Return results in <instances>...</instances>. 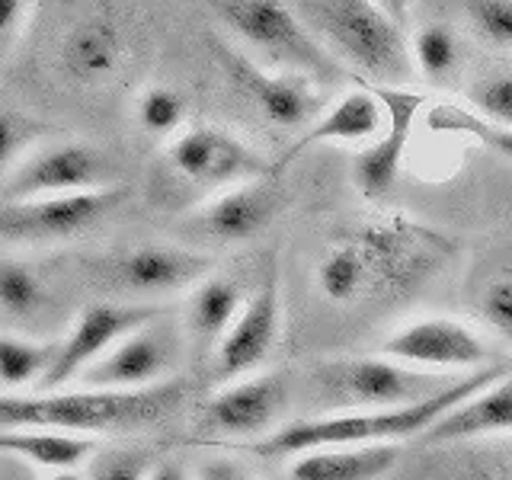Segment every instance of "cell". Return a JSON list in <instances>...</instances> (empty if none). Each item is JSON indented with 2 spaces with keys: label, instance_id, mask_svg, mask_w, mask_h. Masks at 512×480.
<instances>
[{
  "label": "cell",
  "instance_id": "cell-1",
  "mask_svg": "<svg viewBox=\"0 0 512 480\" xmlns=\"http://www.w3.org/2000/svg\"><path fill=\"white\" fill-rule=\"evenodd\" d=\"M183 381L167 378L141 391H100L74 384L48 391H0V426H32L61 432H135L170 420L183 407Z\"/></svg>",
  "mask_w": 512,
  "mask_h": 480
},
{
  "label": "cell",
  "instance_id": "cell-2",
  "mask_svg": "<svg viewBox=\"0 0 512 480\" xmlns=\"http://www.w3.org/2000/svg\"><path fill=\"white\" fill-rule=\"evenodd\" d=\"M506 372L503 365H484L477 372H468L455 378L448 388L429 394L413 404H397V407H372V410H340V413H320L308 416V420L285 423L276 432L253 445V452L260 455H298L308 448L320 445H356V442H404L416 439L439 420V416L455 407L458 400L471 397L493 378Z\"/></svg>",
  "mask_w": 512,
  "mask_h": 480
},
{
  "label": "cell",
  "instance_id": "cell-3",
  "mask_svg": "<svg viewBox=\"0 0 512 480\" xmlns=\"http://www.w3.org/2000/svg\"><path fill=\"white\" fill-rule=\"evenodd\" d=\"M308 26L336 58L375 84H407L413 71L410 42L400 23L375 0H308Z\"/></svg>",
  "mask_w": 512,
  "mask_h": 480
},
{
  "label": "cell",
  "instance_id": "cell-4",
  "mask_svg": "<svg viewBox=\"0 0 512 480\" xmlns=\"http://www.w3.org/2000/svg\"><path fill=\"white\" fill-rule=\"evenodd\" d=\"M455 378L461 375L426 372L378 352V356H333L314 362L308 388L311 404H317L320 413H340L413 404L448 388Z\"/></svg>",
  "mask_w": 512,
  "mask_h": 480
},
{
  "label": "cell",
  "instance_id": "cell-5",
  "mask_svg": "<svg viewBox=\"0 0 512 480\" xmlns=\"http://www.w3.org/2000/svg\"><path fill=\"white\" fill-rule=\"evenodd\" d=\"M362 253L368 298L410 295L455 256V240L407 215H384L346 231Z\"/></svg>",
  "mask_w": 512,
  "mask_h": 480
},
{
  "label": "cell",
  "instance_id": "cell-6",
  "mask_svg": "<svg viewBox=\"0 0 512 480\" xmlns=\"http://www.w3.org/2000/svg\"><path fill=\"white\" fill-rule=\"evenodd\" d=\"M208 7L228 26L244 52L263 58L269 68L311 74L320 84H333L343 68L314 29L282 0H208Z\"/></svg>",
  "mask_w": 512,
  "mask_h": 480
},
{
  "label": "cell",
  "instance_id": "cell-7",
  "mask_svg": "<svg viewBox=\"0 0 512 480\" xmlns=\"http://www.w3.org/2000/svg\"><path fill=\"white\" fill-rule=\"evenodd\" d=\"M125 202V186H103L58 196L0 199V240L13 247H58L90 234Z\"/></svg>",
  "mask_w": 512,
  "mask_h": 480
},
{
  "label": "cell",
  "instance_id": "cell-8",
  "mask_svg": "<svg viewBox=\"0 0 512 480\" xmlns=\"http://www.w3.org/2000/svg\"><path fill=\"white\" fill-rule=\"evenodd\" d=\"M84 272L109 292L125 301H151L173 292H189L205 272H212V260L199 250L173 244H144L103 256H87Z\"/></svg>",
  "mask_w": 512,
  "mask_h": 480
},
{
  "label": "cell",
  "instance_id": "cell-9",
  "mask_svg": "<svg viewBox=\"0 0 512 480\" xmlns=\"http://www.w3.org/2000/svg\"><path fill=\"white\" fill-rule=\"evenodd\" d=\"M164 164L180 183L218 192L253 176L279 173L272 160L221 125H189L176 132L164 151Z\"/></svg>",
  "mask_w": 512,
  "mask_h": 480
},
{
  "label": "cell",
  "instance_id": "cell-10",
  "mask_svg": "<svg viewBox=\"0 0 512 480\" xmlns=\"http://www.w3.org/2000/svg\"><path fill=\"white\" fill-rule=\"evenodd\" d=\"M215 55L224 77L247 96V103L260 112V116L279 128H304L314 122L324 109V93H320V80L301 71L269 68L260 64L244 48H234L228 42H215Z\"/></svg>",
  "mask_w": 512,
  "mask_h": 480
},
{
  "label": "cell",
  "instance_id": "cell-11",
  "mask_svg": "<svg viewBox=\"0 0 512 480\" xmlns=\"http://www.w3.org/2000/svg\"><path fill=\"white\" fill-rule=\"evenodd\" d=\"M116 183H119L116 164L96 144L39 141L0 180V199L58 196V192H84V189H103Z\"/></svg>",
  "mask_w": 512,
  "mask_h": 480
},
{
  "label": "cell",
  "instance_id": "cell-12",
  "mask_svg": "<svg viewBox=\"0 0 512 480\" xmlns=\"http://www.w3.org/2000/svg\"><path fill=\"white\" fill-rule=\"evenodd\" d=\"M183 356V336L167 320L151 317L148 324L125 333L116 346H109L74 384L100 391H141L173 378Z\"/></svg>",
  "mask_w": 512,
  "mask_h": 480
},
{
  "label": "cell",
  "instance_id": "cell-13",
  "mask_svg": "<svg viewBox=\"0 0 512 480\" xmlns=\"http://www.w3.org/2000/svg\"><path fill=\"white\" fill-rule=\"evenodd\" d=\"M292 397V375L263 372L224 381L199 410V436L202 439H253L282 420Z\"/></svg>",
  "mask_w": 512,
  "mask_h": 480
},
{
  "label": "cell",
  "instance_id": "cell-14",
  "mask_svg": "<svg viewBox=\"0 0 512 480\" xmlns=\"http://www.w3.org/2000/svg\"><path fill=\"white\" fill-rule=\"evenodd\" d=\"M157 304L151 301H93L80 308L74 320L58 336V352L52 359L45 381L36 391L48 388H71V384L87 372V368L103 356L109 346H116L125 333L148 324L157 317Z\"/></svg>",
  "mask_w": 512,
  "mask_h": 480
},
{
  "label": "cell",
  "instance_id": "cell-15",
  "mask_svg": "<svg viewBox=\"0 0 512 480\" xmlns=\"http://www.w3.org/2000/svg\"><path fill=\"white\" fill-rule=\"evenodd\" d=\"M381 352L404 365L442 375H468L490 365L487 336L474 330L468 320L445 314H426L400 324L381 343Z\"/></svg>",
  "mask_w": 512,
  "mask_h": 480
},
{
  "label": "cell",
  "instance_id": "cell-16",
  "mask_svg": "<svg viewBox=\"0 0 512 480\" xmlns=\"http://www.w3.org/2000/svg\"><path fill=\"white\" fill-rule=\"evenodd\" d=\"M279 176L282 173L253 176V180L212 192V199H205L183 218L180 231L196 240H212V244H247L282 212L285 192Z\"/></svg>",
  "mask_w": 512,
  "mask_h": 480
},
{
  "label": "cell",
  "instance_id": "cell-17",
  "mask_svg": "<svg viewBox=\"0 0 512 480\" xmlns=\"http://www.w3.org/2000/svg\"><path fill=\"white\" fill-rule=\"evenodd\" d=\"M52 58H55V74L68 87H80V90L106 87L109 80H116L128 58L125 23L109 7L84 10L61 29Z\"/></svg>",
  "mask_w": 512,
  "mask_h": 480
},
{
  "label": "cell",
  "instance_id": "cell-18",
  "mask_svg": "<svg viewBox=\"0 0 512 480\" xmlns=\"http://www.w3.org/2000/svg\"><path fill=\"white\" fill-rule=\"evenodd\" d=\"M368 87L384 103V125L356 154V160H352V183H356V189L368 202H381L397 183L416 119H420V112L426 106V93L404 84H375V80Z\"/></svg>",
  "mask_w": 512,
  "mask_h": 480
},
{
  "label": "cell",
  "instance_id": "cell-19",
  "mask_svg": "<svg viewBox=\"0 0 512 480\" xmlns=\"http://www.w3.org/2000/svg\"><path fill=\"white\" fill-rule=\"evenodd\" d=\"M282 333V295L276 272L244 301L228 333L212 349V381L224 384L263 368Z\"/></svg>",
  "mask_w": 512,
  "mask_h": 480
},
{
  "label": "cell",
  "instance_id": "cell-20",
  "mask_svg": "<svg viewBox=\"0 0 512 480\" xmlns=\"http://www.w3.org/2000/svg\"><path fill=\"white\" fill-rule=\"evenodd\" d=\"M359 84L362 87L343 93L330 109H320V116L304 128V135H298L292 148H285V154L276 160L279 173L292 167L304 151L320 148V144H368L381 132L384 103L362 77Z\"/></svg>",
  "mask_w": 512,
  "mask_h": 480
},
{
  "label": "cell",
  "instance_id": "cell-21",
  "mask_svg": "<svg viewBox=\"0 0 512 480\" xmlns=\"http://www.w3.org/2000/svg\"><path fill=\"white\" fill-rule=\"evenodd\" d=\"M512 432V375H500L484 384L471 397L448 407L436 423L423 432V442L448 445V442H474L493 439Z\"/></svg>",
  "mask_w": 512,
  "mask_h": 480
},
{
  "label": "cell",
  "instance_id": "cell-22",
  "mask_svg": "<svg viewBox=\"0 0 512 480\" xmlns=\"http://www.w3.org/2000/svg\"><path fill=\"white\" fill-rule=\"evenodd\" d=\"M96 439L87 432L0 426V458L16 461L20 468L42 474H77L93 455Z\"/></svg>",
  "mask_w": 512,
  "mask_h": 480
},
{
  "label": "cell",
  "instance_id": "cell-23",
  "mask_svg": "<svg viewBox=\"0 0 512 480\" xmlns=\"http://www.w3.org/2000/svg\"><path fill=\"white\" fill-rule=\"evenodd\" d=\"M58 298L36 266L0 253V320L13 330L52 336Z\"/></svg>",
  "mask_w": 512,
  "mask_h": 480
},
{
  "label": "cell",
  "instance_id": "cell-24",
  "mask_svg": "<svg viewBox=\"0 0 512 480\" xmlns=\"http://www.w3.org/2000/svg\"><path fill=\"white\" fill-rule=\"evenodd\" d=\"M397 442L320 445L298 452L288 477L295 480H375L397 464Z\"/></svg>",
  "mask_w": 512,
  "mask_h": 480
},
{
  "label": "cell",
  "instance_id": "cell-25",
  "mask_svg": "<svg viewBox=\"0 0 512 480\" xmlns=\"http://www.w3.org/2000/svg\"><path fill=\"white\" fill-rule=\"evenodd\" d=\"M244 288H240L231 276H218V272H205V276L189 288L186 295V314H183V330L189 343L205 356H212V349L234 317L244 308Z\"/></svg>",
  "mask_w": 512,
  "mask_h": 480
},
{
  "label": "cell",
  "instance_id": "cell-26",
  "mask_svg": "<svg viewBox=\"0 0 512 480\" xmlns=\"http://www.w3.org/2000/svg\"><path fill=\"white\" fill-rule=\"evenodd\" d=\"M58 352V336L0 333V391H36Z\"/></svg>",
  "mask_w": 512,
  "mask_h": 480
},
{
  "label": "cell",
  "instance_id": "cell-27",
  "mask_svg": "<svg viewBox=\"0 0 512 480\" xmlns=\"http://www.w3.org/2000/svg\"><path fill=\"white\" fill-rule=\"evenodd\" d=\"M314 279L320 295L333 304H352L368 298V279H365V263L362 253L346 231L330 240V247L320 253Z\"/></svg>",
  "mask_w": 512,
  "mask_h": 480
},
{
  "label": "cell",
  "instance_id": "cell-28",
  "mask_svg": "<svg viewBox=\"0 0 512 480\" xmlns=\"http://www.w3.org/2000/svg\"><path fill=\"white\" fill-rule=\"evenodd\" d=\"M426 128L436 135H464L484 144L493 154L512 160V125H496L477 116L468 103H436L432 109H426Z\"/></svg>",
  "mask_w": 512,
  "mask_h": 480
},
{
  "label": "cell",
  "instance_id": "cell-29",
  "mask_svg": "<svg viewBox=\"0 0 512 480\" xmlns=\"http://www.w3.org/2000/svg\"><path fill=\"white\" fill-rule=\"evenodd\" d=\"M413 71L429 84H445L461 68V36L445 23H423L410 39Z\"/></svg>",
  "mask_w": 512,
  "mask_h": 480
},
{
  "label": "cell",
  "instance_id": "cell-30",
  "mask_svg": "<svg viewBox=\"0 0 512 480\" xmlns=\"http://www.w3.org/2000/svg\"><path fill=\"white\" fill-rule=\"evenodd\" d=\"M186 112H189L186 96L167 84L144 87L135 100V122L151 138H173L176 132H183Z\"/></svg>",
  "mask_w": 512,
  "mask_h": 480
},
{
  "label": "cell",
  "instance_id": "cell-31",
  "mask_svg": "<svg viewBox=\"0 0 512 480\" xmlns=\"http://www.w3.org/2000/svg\"><path fill=\"white\" fill-rule=\"evenodd\" d=\"M474 308L487 333L512 346V260L487 272V279L477 288Z\"/></svg>",
  "mask_w": 512,
  "mask_h": 480
},
{
  "label": "cell",
  "instance_id": "cell-32",
  "mask_svg": "<svg viewBox=\"0 0 512 480\" xmlns=\"http://www.w3.org/2000/svg\"><path fill=\"white\" fill-rule=\"evenodd\" d=\"M42 135V125L29 116V112H20V106H13L10 100L0 96V180L20 164V157L36 148Z\"/></svg>",
  "mask_w": 512,
  "mask_h": 480
},
{
  "label": "cell",
  "instance_id": "cell-33",
  "mask_svg": "<svg viewBox=\"0 0 512 480\" xmlns=\"http://www.w3.org/2000/svg\"><path fill=\"white\" fill-rule=\"evenodd\" d=\"M154 458L141 448H128V445H96L93 455L80 471L84 477L93 480H144L151 471Z\"/></svg>",
  "mask_w": 512,
  "mask_h": 480
},
{
  "label": "cell",
  "instance_id": "cell-34",
  "mask_svg": "<svg viewBox=\"0 0 512 480\" xmlns=\"http://www.w3.org/2000/svg\"><path fill=\"white\" fill-rule=\"evenodd\" d=\"M468 106L496 125H512V71H496L468 87Z\"/></svg>",
  "mask_w": 512,
  "mask_h": 480
},
{
  "label": "cell",
  "instance_id": "cell-35",
  "mask_svg": "<svg viewBox=\"0 0 512 480\" xmlns=\"http://www.w3.org/2000/svg\"><path fill=\"white\" fill-rule=\"evenodd\" d=\"M464 13L484 42L512 48V0H464Z\"/></svg>",
  "mask_w": 512,
  "mask_h": 480
},
{
  "label": "cell",
  "instance_id": "cell-36",
  "mask_svg": "<svg viewBox=\"0 0 512 480\" xmlns=\"http://www.w3.org/2000/svg\"><path fill=\"white\" fill-rule=\"evenodd\" d=\"M32 0H0V58L13 52L29 23Z\"/></svg>",
  "mask_w": 512,
  "mask_h": 480
},
{
  "label": "cell",
  "instance_id": "cell-37",
  "mask_svg": "<svg viewBox=\"0 0 512 480\" xmlns=\"http://www.w3.org/2000/svg\"><path fill=\"white\" fill-rule=\"evenodd\" d=\"M199 471H192V477H202V480H244L247 471L244 464L234 461V458H224V455H212L196 464Z\"/></svg>",
  "mask_w": 512,
  "mask_h": 480
},
{
  "label": "cell",
  "instance_id": "cell-38",
  "mask_svg": "<svg viewBox=\"0 0 512 480\" xmlns=\"http://www.w3.org/2000/svg\"><path fill=\"white\" fill-rule=\"evenodd\" d=\"M375 4H378L381 10H388V13L394 16V20L400 23V20L407 16V10L413 7V0H375Z\"/></svg>",
  "mask_w": 512,
  "mask_h": 480
}]
</instances>
